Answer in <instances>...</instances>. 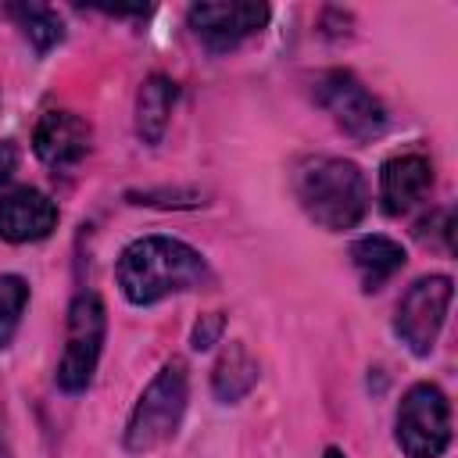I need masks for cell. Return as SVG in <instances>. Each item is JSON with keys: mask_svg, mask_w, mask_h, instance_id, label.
Listing matches in <instances>:
<instances>
[{"mask_svg": "<svg viewBox=\"0 0 458 458\" xmlns=\"http://www.w3.org/2000/svg\"><path fill=\"white\" fill-rule=\"evenodd\" d=\"M175 97H179V89L168 75L143 79V86L136 93V132L143 143H150V147L161 143V136L168 129V114L175 107Z\"/></svg>", "mask_w": 458, "mask_h": 458, "instance_id": "14", "label": "cell"}, {"mask_svg": "<svg viewBox=\"0 0 458 458\" xmlns=\"http://www.w3.org/2000/svg\"><path fill=\"white\" fill-rule=\"evenodd\" d=\"M89 140H93V129L86 118H79L75 111H47L36 122L32 150L43 165L61 172V168H75L89 154Z\"/></svg>", "mask_w": 458, "mask_h": 458, "instance_id": "9", "label": "cell"}, {"mask_svg": "<svg viewBox=\"0 0 458 458\" xmlns=\"http://www.w3.org/2000/svg\"><path fill=\"white\" fill-rule=\"evenodd\" d=\"M397 444L408 458H440L451 444V404L437 383H415L397 404Z\"/></svg>", "mask_w": 458, "mask_h": 458, "instance_id": "5", "label": "cell"}, {"mask_svg": "<svg viewBox=\"0 0 458 458\" xmlns=\"http://www.w3.org/2000/svg\"><path fill=\"white\" fill-rule=\"evenodd\" d=\"M107 333V311L97 293H79L68 304V333H64V354L57 361V386L64 394H82L97 372L100 351Z\"/></svg>", "mask_w": 458, "mask_h": 458, "instance_id": "4", "label": "cell"}, {"mask_svg": "<svg viewBox=\"0 0 458 458\" xmlns=\"http://www.w3.org/2000/svg\"><path fill=\"white\" fill-rule=\"evenodd\" d=\"M290 186H293V197H297L301 211L329 233L354 229L365 218L369 200H372L361 168L354 161L326 157V154L297 161L293 175H290Z\"/></svg>", "mask_w": 458, "mask_h": 458, "instance_id": "2", "label": "cell"}, {"mask_svg": "<svg viewBox=\"0 0 458 458\" xmlns=\"http://www.w3.org/2000/svg\"><path fill=\"white\" fill-rule=\"evenodd\" d=\"M25 304H29V283L21 276H0V347L14 340Z\"/></svg>", "mask_w": 458, "mask_h": 458, "instance_id": "16", "label": "cell"}, {"mask_svg": "<svg viewBox=\"0 0 458 458\" xmlns=\"http://www.w3.org/2000/svg\"><path fill=\"white\" fill-rule=\"evenodd\" d=\"M258 376H261L258 358L247 351V344L233 340V344H225V351L218 354V361L211 369V390H215L218 401L236 404V401H243L254 390Z\"/></svg>", "mask_w": 458, "mask_h": 458, "instance_id": "13", "label": "cell"}, {"mask_svg": "<svg viewBox=\"0 0 458 458\" xmlns=\"http://www.w3.org/2000/svg\"><path fill=\"white\" fill-rule=\"evenodd\" d=\"M451 297H454V283H451V276H440V272L422 276L404 290V297L397 301L394 329L411 354L426 358L437 347V336L447 322Z\"/></svg>", "mask_w": 458, "mask_h": 458, "instance_id": "6", "label": "cell"}, {"mask_svg": "<svg viewBox=\"0 0 458 458\" xmlns=\"http://www.w3.org/2000/svg\"><path fill=\"white\" fill-rule=\"evenodd\" d=\"M11 14H14L21 36H25L39 54H47L50 47H57V43L64 39L61 18H57L50 7H43V4H14Z\"/></svg>", "mask_w": 458, "mask_h": 458, "instance_id": "15", "label": "cell"}, {"mask_svg": "<svg viewBox=\"0 0 458 458\" xmlns=\"http://www.w3.org/2000/svg\"><path fill=\"white\" fill-rule=\"evenodd\" d=\"M57 225V204L32 190V186H18L11 193L0 197V236L7 243H32L50 236Z\"/></svg>", "mask_w": 458, "mask_h": 458, "instance_id": "10", "label": "cell"}, {"mask_svg": "<svg viewBox=\"0 0 458 458\" xmlns=\"http://www.w3.org/2000/svg\"><path fill=\"white\" fill-rule=\"evenodd\" d=\"M14 172H18V143L14 140H0V186L11 182Z\"/></svg>", "mask_w": 458, "mask_h": 458, "instance_id": "18", "label": "cell"}, {"mask_svg": "<svg viewBox=\"0 0 458 458\" xmlns=\"http://www.w3.org/2000/svg\"><path fill=\"white\" fill-rule=\"evenodd\" d=\"M268 4H193L186 11V25L211 54H229L243 39L258 36L268 25Z\"/></svg>", "mask_w": 458, "mask_h": 458, "instance_id": "8", "label": "cell"}, {"mask_svg": "<svg viewBox=\"0 0 458 458\" xmlns=\"http://www.w3.org/2000/svg\"><path fill=\"white\" fill-rule=\"evenodd\" d=\"M114 279L122 297L143 308L172 293L208 290L215 283V272L197 247L175 236H140L118 254Z\"/></svg>", "mask_w": 458, "mask_h": 458, "instance_id": "1", "label": "cell"}, {"mask_svg": "<svg viewBox=\"0 0 458 458\" xmlns=\"http://www.w3.org/2000/svg\"><path fill=\"white\" fill-rule=\"evenodd\" d=\"M315 100L333 114V122L351 140L365 143V140H376L386 129V107L347 68H333V72L315 75Z\"/></svg>", "mask_w": 458, "mask_h": 458, "instance_id": "7", "label": "cell"}, {"mask_svg": "<svg viewBox=\"0 0 458 458\" xmlns=\"http://www.w3.org/2000/svg\"><path fill=\"white\" fill-rule=\"evenodd\" d=\"M429 186H433V165L422 154H401L379 168V200L386 215H408L429 197Z\"/></svg>", "mask_w": 458, "mask_h": 458, "instance_id": "11", "label": "cell"}, {"mask_svg": "<svg viewBox=\"0 0 458 458\" xmlns=\"http://www.w3.org/2000/svg\"><path fill=\"white\" fill-rule=\"evenodd\" d=\"M190 404V369L182 358H172L157 369V376L143 386L132 415L125 422V451L143 454L168 444Z\"/></svg>", "mask_w": 458, "mask_h": 458, "instance_id": "3", "label": "cell"}, {"mask_svg": "<svg viewBox=\"0 0 458 458\" xmlns=\"http://www.w3.org/2000/svg\"><path fill=\"white\" fill-rule=\"evenodd\" d=\"M322 458H347V454H344L340 447H326V454H322Z\"/></svg>", "mask_w": 458, "mask_h": 458, "instance_id": "19", "label": "cell"}, {"mask_svg": "<svg viewBox=\"0 0 458 458\" xmlns=\"http://www.w3.org/2000/svg\"><path fill=\"white\" fill-rule=\"evenodd\" d=\"M404 261H408L404 247L383 233H372V236H361L351 243V265H354L365 293H376L383 283H390L404 268Z\"/></svg>", "mask_w": 458, "mask_h": 458, "instance_id": "12", "label": "cell"}, {"mask_svg": "<svg viewBox=\"0 0 458 458\" xmlns=\"http://www.w3.org/2000/svg\"><path fill=\"white\" fill-rule=\"evenodd\" d=\"M222 329H225V318H222L218 311L200 315V322L193 326V347H197V351L215 347V344H218V336H222Z\"/></svg>", "mask_w": 458, "mask_h": 458, "instance_id": "17", "label": "cell"}, {"mask_svg": "<svg viewBox=\"0 0 458 458\" xmlns=\"http://www.w3.org/2000/svg\"><path fill=\"white\" fill-rule=\"evenodd\" d=\"M0 458H11V447L4 444V437H0Z\"/></svg>", "mask_w": 458, "mask_h": 458, "instance_id": "20", "label": "cell"}]
</instances>
